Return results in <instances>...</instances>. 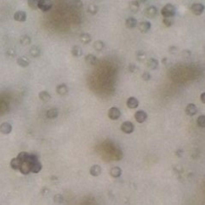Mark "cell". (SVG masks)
I'll list each match as a JSON object with an SVG mask.
<instances>
[{
  "label": "cell",
  "instance_id": "1",
  "mask_svg": "<svg viewBox=\"0 0 205 205\" xmlns=\"http://www.w3.org/2000/svg\"><path fill=\"white\" fill-rule=\"evenodd\" d=\"M175 13H176V9L172 4H166V5L163 6V8L161 9V14L164 18H170V17H173L175 15Z\"/></svg>",
  "mask_w": 205,
  "mask_h": 205
},
{
  "label": "cell",
  "instance_id": "2",
  "mask_svg": "<svg viewBox=\"0 0 205 205\" xmlns=\"http://www.w3.org/2000/svg\"><path fill=\"white\" fill-rule=\"evenodd\" d=\"M38 8L43 12H47L52 8V0H38Z\"/></svg>",
  "mask_w": 205,
  "mask_h": 205
},
{
  "label": "cell",
  "instance_id": "3",
  "mask_svg": "<svg viewBox=\"0 0 205 205\" xmlns=\"http://www.w3.org/2000/svg\"><path fill=\"white\" fill-rule=\"evenodd\" d=\"M120 129L123 133H126V134H131V133L134 131V125L133 123L130 121H125L121 124L120 126Z\"/></svg>",
  "mask_w": 205,
  "mask_h": 205
},
{
  "label": "cell",
  "instance_id": "4",
  "mask_svg": "<svg viewBox=\"0 0 205 205\" xmlns=\"http://www.w3.org/2000/svg\"><path fill=\"white\" fill-rule=\"evenodd\" d=\"M190 9H191V11H192V13H193L194 15L199 16V15H201L202 13L204 12L205 7H204L203 4H201V3H194V4L191 5Z\"/></svg>",
  "mask_w": 205,
  "mask_h": 205
},
{
  "label": "cell",
  "instance_id": "5",
  "mask_svg": "<svg viewBox=\"0 0 205 205\" xmlns=\"http://www.w3.org/2000/svg\"><path fill=\"white\" fill-rule=\"evenodd\" d=\"M121 116V111L117 107H111L108 110V117L111 120H117Z\"/></svg>",
  "mask_w": 205,
  "mask_h": 205
},
{
  "label": "cell",
  "instance_id": "6",
  "mask_svg": "<svg viewBox=\"0 0 205 205\" xmlns=\"http://www.w3.org/2000/svg\"><path fill=\"white\" fill-rule=\"evenodd\" d=\"M19 171L22 173V174H24V175H27L28 173L31 172V163L29 161V158H28V160H26V161L21 162Z\"/></svg>",
  "mask_w": 205,
  "mask_h": 205
},
{
  "label": "cell",
  "instance_id": "7",
  "mask_svg": "<svg viewBox=\"0 0 205 205\" xmlns=\"http://www.w3.org/2000/svg\"><path fill=\"white\" fill-rule=\"evenodd\" d=\"M157 13H158V9L155 6H148L144 10V14L148 18H154L157 15Z\"/></svg>",
  "mask_w": 205,
  "mask_h": 205
},
{
  "label": "cell",
  "instance_id": "8",
  "mask_svg": "<svg viewBox=\"0 0 205 205\" xmlns=\"http://www.w3.org/2000/svg\"><path fill=\"white\" fill-rule=\"evenodd\" d=\"M137 27L140 32L147 33L151 29V23L148 21H141L139 23H137Z\"/></svg>",
  "mask_w": 205,
  "mask_h": 205
},
{
  "label": "cell",
  "instance_id": "9",
  "mask_svg": "<svg viewBox=\"0 0 205 205\" xmlns=\"http://www.w3.org/2000/svg\"><path fill=\"white\" fill-rule=\"evenodd\" d=\"M56 92H57V94L60 95V96H65V95L68 94L69 88H68L67 85H66V84L62 83V84H59V85L56 86Z\"/></svg>",
  "mask_w": 205,
  "mask_h": 205
},
{
  "label": "cell",
  "instance_id": "10",
  "mask_svg": "<svg viewBox=\"0 0 205 205\" xmlns=\"http://www.w3.org/2000/svg\"><path fill=\"white\" fill-rule=\"evenodd\" d=\"M134 117H135V120L138 123H143V122H145V120L147 119V114H146L145 111H143V110H138V111H136V112H135Z\"/></svg>",
  "mask_w": 205,
  "mask_h": 205
},
{
  "label": "cell",
  "instance_id": "11",
  "mask_svg": "<svg viewBox=\"0 0 205 205\" xmlns=\"http://www.w3.org/2000/svg\"><path fill=\"white\" fill-rule=\"evenodd\" d=\"M197 111H198L197 106L193 103H189L185 108V112L188 116H194V115L197 113Z\"/></svg>",
  "mask_w": 205,
  "mask_h": 205
},
{
  "label": "cell",
  "instance_id": "12",
  "mask_svg": "<svg viewBox=\"0 0 205 205\" xmlns=\"http://www.w3.org/2000/svg\"><path fill=\"white\" fill-rule=\"evenodd\" d=\"M84 60H85V63L89 66H95L98 63L97 57L95 55H93V54H87L85 56V59Z\"/></svg>",
  "mask_w": 205,
  "mask_h": 205
},
{
  "label": "cell",
  "instance_id": "13",
  "mask_svg": "<svg viewBox=\"0 0 205 205\" xmlns=\"http://www.w3.org/2000/svg\"><path fill=\"white\" fill-rule=\"evenodd\" d=\"M126 104H127V106H128V108H130V109H135V108L138 107V105H139V101L137 100V98H136V97L131 96V97H129L128 99H127Z\"/></svg>",
  "mask_w": 205,
  "mask_h": 205
},
{
  "label": "cell",
  "instance_id": "14",
  "mask_svg": "<svg viewBox=\"0 0 205 205\" xmlns=\"http://www.w3.org/2000/svg\"><path fill=\"white\" fill-rule=\"evenodd\" d=\"M146 66H147V68H149L150 70H156L158 68V66H159V62H158L157 59H155V58H150V59L147 60Z\"/></svg>",
  "mask_w": 205,
  "mask_h": 205
},
{
  "label": "cell",
  "instance_id": "15",
  "mask_svg": "<svg viewBox=\"0 0 205 205\" xmlns=\"http://www.w3.org/2000/svg\"><path fill=\"white\" fill-rule=\"evenodd\" d=\"M12 131V126L10 123L8 122H3L1 125H0V132L2 134H9Z\"/></svg>",
  "mask_w": 205,
  "mask_h": 205
},
{
  "label": "cell",
  "instance_id": "16",
  "mask_svg": "<svg viewBox=\"0 0 205 205\" xmlns=\"http://www.w3.org/2000/svg\"><path fill=\"white\" fill-rule=\"evenodd\" d=\"M101 172H102V168L99 165H97V164L92 165L90 167V169H89V173H90V175L94 176V177L99 176L101 174Z\"/></svg>",
  "mask_w": 205,
  "mask_h": 205
},
{
  "label": "cell",
  "instance_id": "17",
  "mask_svg": "<svg viewBox=\"0 0 205 205\" xmlns=\"http://www.w3.org/2000/svg\"><path fill=\"white\" fill-rule=\"evenodd\" d=\"M59 111L57 108H50L46 111V117L48 119H55L58 117Z\"/></svg>",
  "mask_w": 205,
  "mask_h": 205
},
{
  "label": "cell",
  "instance_id": "18",
  "mask_svg": "<svg viewBox=\"0 0 205 205\" xmlns=\"http://www.w3.org/2000/svg\"><path fill=\"white\" fill-rule=\"evenodd\" d=\"M109 174H110L111 177H113V178H118L122 174V169L120 167H118V166H114V167H112L110 169Z\"/></svg>",
  "mask_w": 205,
  "mask_h": 205
},
{
  "label": "cell",
  "instance_id": "19",
  "mask_svg": "<svg viewBox=\"0 0 205 205\" xmlns=\"http://www.w3.org/2000/svg\"><path fill=\"white\" fill-rule=\"evenodd\" d=\"M26 18H27V16H26V13L24 11H16L14 13V20L16 21L24 22L26 21Z\"/></svg>",
  "mask_w": 205,
  "mask_h": 205
},
{
  "label": "cell",
  "instance_id": "20",
  "mask_svg": "<svg viewBox=\"0 0 205 205\" xmlns=\"http://www.w3.org/2000/svg\"><path fill=\"white\" fill-rule=\"evenodd\" d=\"M125 26L129 29H133L137 26V20L134 18V17H128V18L125 20Z\"/></svg>",
  "mask_w": 205,
  "mask_h": 205
},
{
  "label": "cell",
  "instance_id": "21",
  "mask_svg": "<svg viewBox=\"0 0 205 205\" xmlns=\"http://www.w3.org/2000/svg\"><path fill=\"white\" fill-rule=\"evenodd\" d=\"M29 53L30 55L34 57V58H37L40 55H41V50H40V48L36 45H33L30 47V50H29Z\"/></svg>",
  "mask_w": 205,
  "mask_h": 205
},
{
  "label": "cell",
  "instance_id": "22",
  "mask_svg": "<svg viewBox=\"0 0 205 205\" xmlns=\"http://www.w3.org/2000/svg\"><path fill=\"white\" fill-rule=\"evenodd\" d=\"M17 64H18L20 67H23V68H26L28 67L29 64H30V61L28 58H26V57H19V58H17Z\"/></svg>",
  "mask_w": 205,
  "mask_h": 205
},
{
  "label": "cell",
  "instance_id": "23",
  "mask_svg": "<svg viewBox=\"0 0 205 205\" xmlns=\"http://www.w3.org/2000/svg\"><path fill=\"white\" fill-rule=\"evenodd\" d=\"M31 41H32V39L27 34H23L22 36L19 38V42L21 45H24V46H27V45H30Z\"/></svg>",
  "mask_w": 205,
  "mask_h": 205
},
{
  "label": "cell",
  "instance_id": "24",
  "mask_svg": "<svg viewBox=\"0 0 205 205\" xmlns=\"http://www.w3.org/2000/svg\"><path fill=\"white\" fill-rule=\"evenodd\" d=\"M93 48L98 52L104 50V48H105L104 41H102V40H96V41H94V43H93Z\"/></svg>",
  "mask_w": 205,
  "mask_h": 205
},
{
  "label": "cell",
  "instance_id": "25",
  "mask_svg": "<svg viewBox=\"0 0 205 205\" xmlns=\"http://www.w3.org/2000/svg\"><path fill=\"white\" fill-rule=\"evenodd\" d=\"M79 40H80V41H81L83 44H89V43L91 42L92 37H91V35L89 34V33H82V34L79 36Z\"/></svg>",
  "mask_w": 205,
  "mask_h": 205
},
{
  "label": "cell",
  "instance_id": "26",
  "mask_svg": "<svg viewBox=\"0 0 205 205\" xmlns=\"http://www.w3.org/2000/svg\"><path fill=\"white\" fill-rule=\"evenodd\" d=\"M71 53H72V55L74 57H80L83 54V51H82V48L79 45H74L71 48Z\"/></svg>",
  "mask_w": 205,
  "mask_h": 205
},
{
  "label": "cell",
  "instance_id": "27",
  "mask_svg": "<svg viewBox=\"0 0 205 205\" xmlns=\"http://www.w3.org/2000/svg\"><path fill=\"white\" fill-rule=\"evenodd\" d=\"M38 97H39V99L41 100V101H43V102H48L49 100L51 99V95H50V93H49L48 91H41L39 93V95H38Z\"/></svg>",
  "mask_w": 205,
  "mask_h": 205
},
{
  "label": "cell",
  "instance_id": "28",
  "mask_svg": "<svg viewBox=\"0 0 205 205\" xmlns=\"http://www.w3.org/2000/svg\"><path fill=\"white\" fill-rule=\"evenodd\" d=\"M139 8H140V5L136 0H133V1L129 2V10H130L131 12H133V13L138 12Z\"/></svg>",
  "mask_w": 205,
  "mask_h": 205
},
{
  "label": "cell",
  "instance_id": "29",
  "mask_svg": "<svg viewBox=\"0 0 205 205\" xmlns=\"http://www.w3.org/2000/svg\"><path fill=\"white\" fill-rule=\"evenodd\" d=\"M17 159L19 160L20 162H24L26 160H28L29 158V153L28 152H25V151H22V152H19L18 155H17Z\"/></svg>",
  "mask_w": 205,
  "mask_h": 205
},
{
  "label": "cell",
  "instance_id": "30",
  "mask_svg": "<svg viewBox=\"0 0 205 205\" xmlns=\"http://www.w3.org/2000/svg\"><path fill=\"white\" fill-rule=\"evenodd\" d=\"M20 164H21V162H20L16 157H15V158H12L11 161H10V166H11L12 169H14V170H19Z\"/></svg>",
  "mask_w": 205,
  "mask_h": 205
},
{
  "label": "cell",
  "instance_id": "31",
  "mask_svg": "<svg viewBox=\"0 0 205 205\" xmlns=\"http://www.w3.org/2000/svg\"><path fill=\"white\" fill-rule=\"evenodd\" d=\"M136 58L138 61H143L146 58V53L143 50H138L136 52Z\"/></svg>",
  "mask_w": 205,
  "mask_h": 205
},
{
  "label": "cell",
  "instance_id": "32",
  "mask_svg": "<svg viewBox=\"0 0 205 205\" xmlns=\"http://www.w3.org/2000/svg\"><path fill=\"white\" fill-rule=\"evenodd\" d=\"M27 3H28L29 8H31V9L35 10L38 8V0H28Z\"/></svg>",
  "mask_w": 205,
  "mask_h": 205
},
{
  "label": "cell",
  "instance_id": "33",
  "mask_svg": "<svg viewBox=\"0 0 205 205\" xmlns=\"http://www.w3.org/2000/svg\"><path fill=\"white\" fill-rule=\"evenodd\" d=\"M197 125L201 128H205V115H200L197 118Z\"/></svg>",
  "mask_w": 205,
  "mask_h": 205
},
{
  "label": "cell",
  "instance_id": "34",
  "mask_svg": "<svg viewBox=\"0 0 205 205\" xmlns=\"http://www.w3.org/2000/svg\"><path fill=\"white\" fill-rule=\"evenodd\" d=\"M88 12L90 13L91 15H95L98 12V7L96 5H94V4H91V5H89V7H88Z\"/></svg>",
  "mask_w": 205,
  "mask_h": 205
},
{
  "label": "cell",
  "instance_id": "35",
  "mask_svg": "<svg viewBox=\"0 0 205 205\" xmlns=\"http://www.w3.org/2000/svg\"><path fill=\"white\" fill-rule=\"evenodd\" d=\"M53 201H54L55 203H58V204H60V203H62L64 201V198H63V196H62L61 194H55L54 195V197H53Z\"/></svg>",
  "mask_w": 205,
  "mask_h": 205
},
{
  "label": "cell",
  "instance_id": "36",
  "mask_svg": "<svg viewBox=\"0 0 205 205\" xmlns=\"http://www.w3.org/2000/svg\"><path fill=\"white\" fill-rule=\"evenodd\" d=\"M173 23H174V20H173L172 17H170V18H163V24L166 27H171Z\"/></svg>",
  "mask_w": 205,
  "mask_h": 205
},
{
  "label": "cell",
  "instance_id": "37",
  "mask_svg": "<svg viewBox=\"0 0 205 205\" xmlns=\"http://www.w3.org/2000/svg\"><path fill=\"white\" fill-rule=\"evenodd\" d=\"M141 77H142V79L144 80V81H149V80L152 78V76H151V74L149 73V72H143L142 73V75H141Z\"/></svg>",
  "mask_w": 205,
  "mask_h": 205
},
{
  "label": "cell",
  "instance_id": "38",
  "mask_svg": "<svg viewBox=\"0 0 205 205\" xmlns=\"http://www.w3.org/2000/svg\"><path fill=\"white\" fill-rule=\"evenodd\" d=\"M128 70H129V72H131V73H135V72H137L138 67H137V66H136L135 64L130 63V64H129V66H128Z\"/></svg>",
  "mask_w": 205,
  "mask_h": 205
},
{
  "label": "cell",
  "instance_id": "39",
  "mask_svg": "<svg viewBox=\"0 0 205 205\" xmlns=\"http://www.w3.org/2000/svg\"><path fill=\"white\" fill-rule=\"evenodd\" d=\"M72 5L75 8H81L83 6V3L81 0H74V1L72 2Z\"/></svg>",
  "mask_w": 205,
  "mask_h": 205
},
{
  "label": "cell",
  "instance_id": "40",
  "mask_svg": "<svg viewBox=\"0 0 205 205\" xmlns=\"http://www.w3.org/2000/svg\"><path fill=\"white\" fill-rule=\"evenodd\" d=\"M6 55L7 56H10V57H13L16 55V52L14 49H8L7 52H6Z\"/></svg>",
  "mask_w": 205,
  "mask_h": 205
},
{
  "label": "cell",
  "instance_id": "41",
  "mask_svg": "<svg viewBox=\"0 0 205 205\" xmlns=\"http://www.w3.org/2000/svg\"><path fill=\"white\" fill-rule=\"evenodd\" d=\"M168 50H169V53H175L178 50V47L177 46H170L168 48Z\"/></svg>",
  "mask_w": 205,
  "mask_h": 205
},
{
  "label": "cell",
  "instance_id": "42",
  "mask_svg": "<svg viewBox=\"0 0 205 205\" xmlns=\"http://www.w3.org/2000/svg\"><path fill=\"white\" fill-rule=\"evenodd\" d=\"M200 100H201L202 103L205 104V92L201 93V95H200Z\"/></svg>",
  "mask_w": 205,
  "mask_h": 205
},
{
  "label": "cell",
  "instance_id": "43",
  "mask_svg": "<svg viewBox=\"0 0 205 205\" xmlns=\"http://www.w3.org/2000/svg\"><path fill=\"white\" fill-rule=\"evenodd\" d=\"M182 153H183V150L182 149H178L177 151H176V155L178 157H181L182 156Z\"/></svg>",
  "mask_w": 205,
  "mask_h": 205
},
{
  "label": "cell",
  "instance_id": "44",
  "mask_svg": "<svg viewBox=\"0 0 205 205\" xmlns=\"http://www.w3.org/2000/svg\"><path fill=\"white\" fill-rule=\"evenodd\" d=\"M182 55H183V56H190L191 53L188 50H184L183 52H182Z\"/></svg>",
  "mask_w": 205,
  "mask_h": 205
},
{
  "label": "cell",
  "instance_id": "45",
  "mask_svg": "<svg viewBox=\"0 0 205 205\" xmlns=\"http://www.w3.org/2000/svg\"><path fill=\"white\" fill-rule=\"evenodd\" d=\"M41 193H42L43 195H47V194L49 193V189H48V188H43Z\"/></svg>",
  "mask_w": 205,
  "mask_h": 205
},
{
  "label": "cell",
  "instance_id": "46",
  "mask_svg": "<svg viewBox=\"0 0 205 205\" xmlns=\"http://www.w3.org/2000/svg\"><path fill=\"white\" fill-rule=\"evenodd\" d=\"M136 1H137L138 3H144V2L147 1V0H136Z\"/></svg>",
  "mask_w": 205,
  "mask_h": 205
},
{
  "label": "cell",
  "instance_id": "47",
  "mask_svg": "<svg viewBox=\"0 0 205 205\" xmlns=\"http://www.w3.org/2000/svg\"><path fill=\"white\" fill-rule=\"evenodd\" d=\"M166 62H167V58H166V57H164V58L162 59V63H163V64H165Z\"/></svg>",
  "mask_w": 205,
  "mask_h": 205
},
{
  "label": "cell",
  "instance_id": "48",
  "mask_svg": "<svg viewBox=\"0 0 205 205\" xmlns=\"http://www.w3.org/2000/svg\"><path fill=\"white\" fill-rule=\"evenodd\" d=\"M51 180H57V177L56 176H51Z\"/></svg>",
  "mask_w": 205,
  "mask_h": 205
},
{
  "label": "cell",
  "instance_id": "49",
  "mask_svg": "<svg viewBox=\"0 0 205 205\" xmlns=\"http://www.w3.org/2000/svg\"><path fill=\"white\" fill-rule=\"evenodd\" d=\"M97 1H101V0H97Z\"/></svg>",
  "mask_w": 205,
  "mask_h": 205
}]
</instances>
